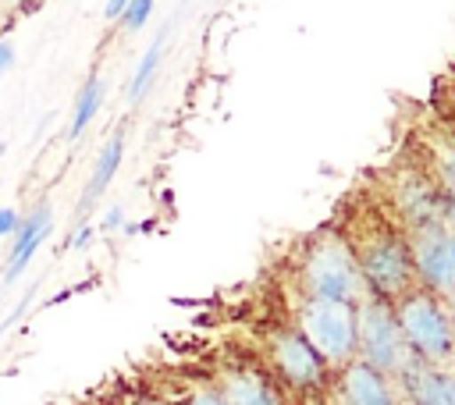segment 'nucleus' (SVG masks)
Returning <instances> with one entry per match:
<instances>
[{
  "mask_svg": "<svg viewBox=\"0 0 455 405\" xmlns=\"http://www.w3.org/2000/svg\"><path fill=\"white\" fill-rule=\"evenodd\" d=\"M217 391H220L224 405H284V398L274 387V380H267L252 366H231V369H224Z\"/></svg>",
  "mask_w": 455,
  "mask_h": 405,
  "instance_id": "1a4fd4ad",
  "label": "nucleus"
},
{
  "mask_svg": "<svg viewBox=\"0 0 455 405\" xmlns=\"http://www.w3.org/2000/svg\"><path fill=\"white\" fill-rule=\"evenodd\" d=\"M92 234H96V227H92V224H82V227L75 231V238H71V249H85V245L92 242Z\"/></svg>",
  "mask_w": 455,
  "mask_h": 405,
  "instance_id": "a211bd4d",
  "label": "nucleus"
},
{
  "mask_svg": "<svg viewBox=\"0 0 455 405\" xmlns=\"http://www.w3.org/2000/svg\"><path fill=\"white\" fill-rule=\"evenodd\" d=\"M160 57H164V36H156V39L146 46V53H142V60H139V68H135V75H132V82H128V103H139V99L149 92Z\"/></svg>",
  "mask_w": 455,
  "mask_h": 405,
  "instance_id": "4468645a",
  "label": "nucleus"
},
{
  "mask_svg": "<svg viewBox=\"0 0 455 405\" xmlns=\"http://www.w3.org/2000/svg\"><path fill=\"white\" fill-rule=\"evenodd\" d=\"M185 405H224V398L217 387H203V391H192V398Z\"/></svg>",
  "mask_w": 455,
  "mask_h": 405,
  "instance_id": "dca6fc26",
  "label": "nucleus"
},
{
  "mask_svg": "<svg viewBox=\"0 0 455 405\" xmlns=\"http://www.w3.org/2000/svg\"><path fill=\"white\" fill-rule=\"evenodd\" d=\"M100 99H103V82H100V75H89L85 85L78 89V99H75V114H71V128H68L71 142H78L85 135V128L92 124V117L100 110Z\"/></svg>",
  "mask_w": 455,
  "mask_h": 405,
  "instance_id": "ddd939ff",
  "label": "nucleus"
},
{
  "mask_svg": "<svg viewBox=\"0 0 455 405\" xmlns=\"http://www.w3.org/2000/svg\"><path fill=\"white\" fill-rule=\"evenodd\" d=\"M409 259L416 274V288L430 291L444 306H451V277H455V242L451 224H416L405 227Z\"/></svg>",
  "mask_w": 455,
  "mask_h": 405,
  "instance_id": "423d86ee",
  "label": "nucleus"
},
{
  "mask_svg": "<svg viewBox=\"0 0 455 405\" xmlns=\"http://www.w3.org/2000/svg\"><path fill=\"white\" fill-rule=\"evenodd\" d=\"M355 359H363L366 366L395 380L398 387L423 366L416 352L409 348V341L402 338L391 302L373 298V295H366L355 306Z\"/></svg>",
  "mask_w": 455,
  "mask_h": 405,
  "instance_id": "7ed1b4c3",
  "label": "nucleus"
},
{
  "mask_svg": "<svg viewBox=\"0 0 455 405\" xmlns=\"http://www.w3.org/2000/svg\"><path fill=\"white\" fill-rule=\"evenodd\" d=\"M50 202H39L25 220H18V227H14V245H11V252H7V266H4V284L7 281H14L28 263H32V256L39 252V245L46 242V234H50Z\"/></svg>",
  "mask_w": 455,
  "mask_h": 405,
  "instance_id": "9d476101",
  "label": "nucleus"
},
{
  "mask_svg": "<svg viewBox=\"0 0 455 405\" xmlns=\"http://www.w3.org/2000/svg\"><path fill=\"white\" fill-rule=\"evenodd\" d=\"M0 160H4V146H0Z\"/></svg>",
  "mask_w": 455,
  "mask_h": 405,
  "instance_id": "5701e85b",
  "label": "nucleus"
},
{
  "mask_svg": "<svg viewBox=\"0 0 455 405\" xmlns=\"http://www.w3.org/2000/svg\"><path fill=\"white\" fill-rule=\"evenodd\" d=\"M299 288H302V298H327L345 306H359L370 295L359 274V263L338 227H323L302 249Z\"/></svg>",
  "mask_w": 455,
  "mask_h": 405,
  "instance_id": "f03ea898",
  "label": "nucleus"
},
{
  "mask_svg": "<svg viewBox=\"0 0 455 405\" xmlns=\"http://www.w3.org/2000/svg\"><path fill=\"white\" fill-rule=\"evenodd\" d=\"M14 227H18V210H11V206H4V210H0V238H7V234H14Z\"/></svg>",
  "mask_w": 455,
  "mask_h": 405,
  "instance_id": "f3484780",
  "label": "nucleus"
},
{
  "mask_svg": "<svg viewBox=\"0 0 455 405\" xmlns=\"http://www.w3.org/2000/svg\"><path fill=\"white\" fill-rule=\"evenodd\" d=\"M295 334L313 348L323 369H341L355 359V306L327 302V298H302Z\"/></svg>",
  "mask_w": 455,
  "mask_h": 405,
  "instance_id": "39448f33",
  "label": "nucleus"
},
{
  "mask_svg": "<svg viewBox=\"0 0 455 405\" xmlns=\"http://www.w3.org/2000/svg\"><path fill=\"white\" fill-rule=\"evenodd\" d=\"M149 14H153V4H149V0H139V4H124V14H121V25H124V32H135V28H142Z\"/></svg>",
  "mask_w": 455,
  "mask_h": 405,
  "instance_id": "2eb2a0df",
  "label": "nucleus"
},
{
  "mask_svg": "<svg viewBox=\"0 0 455 405\" xmlns=\"http://www.w3.org/2000/svg\"><path fill=\"white\" fill-rule=\"evenodd\" d=\"M395 323L423 366L451 369V313L423 288H409L391 302Z\"/></svg>",
  "mask_w": 455,
  "mask_h": 405,
  "instance_id": "20e7f679",
  "label": "nucleus"
},
{
  "mask_svg": "<svg viewBox=\"0 0 455 405\" xmlns=\"http://www.w3.org/2000/svg\"><path fill=\"white\" fill-rule=\"evenodd\" d=\"M121 156H124V131L110 135L107 146L100 149L96 167H92V178H89V185H85V195H82L78 210H89V206L110 188V181H114V174H117V167H121Z\"/></svg>",
  "mask_w": 455,
  "mask_h": 405,
  "instance_id": "f8f14e48",
  "label": "nucleus"
},
{
  "mask_svg": "<svg viewBox=\"0 0 455 405\" xmlns=\"http://www.w3.org/2000/svg\"><path fill=\"white\" fill-rule=\"evenodd\" d=\"M402 394H405L409 405H455L451 369L419 366V369L402 384Z\"/></svg>",
  "mask_w": 455,
  "mask_h": 405,
  "instance_id": "9b49d317",
  "label": "nucleus"
},
{
  "mask_svg": "<svg viewBox=\"0 0 455 405\" xmlns=\"http://www.w3.org/2000/svg\"><path fill=\"white\" fill-rule=\"evenodd\" d=\"M121 14H124V0L103 4V18H107V21H121Z\"/></svg>",
  "mask_w": 455,
  "mask_h": 405,
  "instance_id": "aec40b11",
  "label": "nucleus"
},
{
  "mask_svg": "<svg viewBox=\"0 0 455 405\" xmlns=\"http://www.w3.org/2000/svg\"><path fill=\"white\" fill-rule=\"evenodd\" d=\"M267 359L274 373L299 394H316V387L327 380L323 362L313 355V348L295 330H270L267 338Z\"/></svg>",
  "mask_w": 455,
  "mask_h": 405,
  "instance_id": "0eeeda50",
  "label": "nucleus"
},
{
  "mask_svg": "<svg viewBox=\"0 0 455 405\" xmlns=\"http://www.w3.org/2000/svg\"><path fill=\"white\" fill-rule=\"evenodd\" d=\"M121 217H124V213H121V206H114V210H107V220H103V227H107V231H114V227H121Z\"/></svg>",
  "mask_w": 455,
  "mask_h": 405,
  "instance_id": "412c9836",
  "label": "nucleus"
},
{
  "mask_svg": "<svg viewBox=\"0 0 455 405\" xmlns=\"http://www.w3.org/2000/svg\"><path fill=\"white\" fill-rule=\"evenodd\" d=\"M306 405H323V401H320L316 394H306Z\"/></svg>",
  "mask_w": 455,
  "mask_h": 405,
  "instance_id": "4be33fe9",
  "label": "nucleus"
},
{
  "mask_svg": "<svg viewBox=\"0 0 455 405\" xmlns=\"http://www.w3.org/2000/svg\"><path fill=\"white\" fill-rule=\"evenodd\" d=\"M345 234V231H341ZM359 274L366 281V291L373 298L395 302L398 295H405L409 288H416V274H412V259H409V242H405V227L398 220H384L373 217L370 224H363L355 234H345Z\"/></svg>",
  "mask_w": 455,
  "mask_h": 405,
  "instance_id": "f257e3e1",
  "label": "nucleus"
},
{
  "mask_svg": "<svg viewBox=\"0 0 455 405\" xmlns=\"http://www.w3.org/2000/svg\"><path fill=\"white\" fill-rule=\"evenodd\" d=\"M334 398L338 405H405L402 387L384 373H377L373 366H366L363 359H352L348 366L338 369Z\"/></svg>",
  "mask_w": 455,
  "mask_h": 405,
  "instance_id": "6e6552de",
  "label": "nucleus"
},
{
  "mask_svg": "<svg viewBox=\"0 0 455 405\" xmlns=\"http://www.w3.org/2000/svg\"><path fill=\"white\" fill-rule=\"evenodd\" d=\"M14 64V43L11 39H0V75Z\"/></svg>",
  "mask_w": 455,
  "mask_h": 405,
  "instance_id": "6ab92c4d",
  "label": "nucleus"
}]
</instances>
